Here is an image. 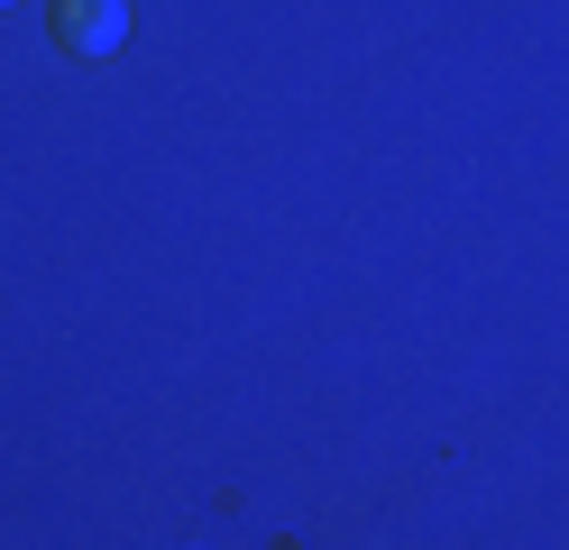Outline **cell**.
Returning <instances> with one entry per match:
<instances>
[{
	"label": "cell",
	"mask_w": 569,
	"mask_h": 550,
	"mask_svg": "<svg viewBox=\"0 0 569 550\" xmlns=\"http://www.w3.org/2000/svg\"><path fill=\"white\" fill-rule=\"evenodd\" d=\"M47 28L64 56H111L129 37V0H47Z\"/></svg>",
	"instance_id": "6da1fadb"
},
{
	"label": "cell",
	"mask_w": 569,
	"mask_h": 550,
	"mask_svg": "<svg viewBox=\"0 0 569 550\" xmlns=\"http://www.w3.org/2000/svg\"><path fill=\"white\" fill-rule=\"evenodd\" d=\"M0 10H10V0H0Z\"/></svg>",
	"instance_id": "7a4b0ae2"
}]
</instances>
